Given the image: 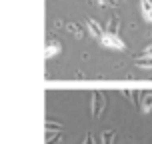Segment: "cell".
<instances>
[{
    "label": "cell",
    "mask_w": 152,
    "mask_h": 144,
    "mask_svg": "<svg viewBox=\"0 0 152 144\" xmlns=\"http://www.w3.org/2000/svg\"><path fill=\"white\" fill-rule=\"evenodd\" d=\"M142 110L150 112L152 110V94H144V102H142Z\"/></svg>",
    "instance_id": "6"
},
{
    "label": "cell",
    "mask_w": 152,
    "mask_h": 144,
    "mask_svg": "<svg viewBox=\"0 0 152 144\" xmlns=\"http://www.w3.org/2000/svg\"><path fill=\"white\" fill-rule=\"evenodd\" d=\"M46 130L50 132V130H60V126L58 124H52V122H46Z\"/></svg>",
    "instance_id": "10"
},
{
    "label": "cell",
    "mask_w": 152,
    "mask_h": 144,
    "mask_svg": "<svg viewBox=\"0 0 152 144\" xmlns=\"http://www.w3.org/2000/svg\"><path fill=\"white\" fill-rule=\"evenodd\" d=\"M84 144H94V142H92V136H90V134H88V138H86V142H84Z\"/></svg>",
    "instance_id": "12"
},
{
    "label": "cell",
    "mask_w": 152,
    "mask_h": 144,
    "mask_svg": "<svg viewBox=\"0 0 152 144\" xmlns=\"http://www.w3.org/2000/svg\"><path fill=\"white\" fill-rule=\"evenodd\" d=\"M136 66H140V68H152V58H146V60H136Z\"/></svg>",
    "instance_id": "8"
},
{
    "label": "cell",
    "mask_w": 152,
    "mask_h": 144,
    "mask_svg": "<svg viewBox=\"0 0 152 144\" xmlns=\"http://www.w3.org/2000/svg\"><path fill=\"white\" fill-rule=\"evenodd\" d=\"M140 12H142V18L146 22L152 24V2L150 0H140Z\"/></svg>",
    "instance_id": "3"
},
{
    "label": "cell",
    "mask_w": 152,
    "mask_h": 144,
    "mask_svg": "<svg viewBox=\"0 0 152 144\" xmlns=\"http://www.w3.org/2000/svg\"><path fill=\"white\" fill-rule=\"evenodd\" d=\"M48 144H60V136L58 134H52V138H48Z\"/></svg>",
    "instance_id": "9"
},
{
    "label": "cell",
    "mask_w": 152,
    "mask_h": 144,
    "mask_svg": "<svg viewBox=\"0 0 152 144\" xmlns=\"http://www.w3.org/2000/svg\"><path fill=\"white\" fill-rule=\"evenodd\" d=\"M144 56H146V58H152V46L144 48Z\"/></svg>",
    "instance_id": "11"
},
{
    "label": "cell",
    "mask_w": 152,
    "mask_h": 144,
    "mask_svg": "<svg viewBox=\"0 0 152 144\" xmlns=\"http://www.w3.org/2000/svg\"><path fill=\"white\" fill-rule=\"evenodd\" d=\"M60 50H62V44H58V42L50 40V44L46 46V58H52V56H56Z\"/></svg>",
    "instance_id": "5"
},
{
    "label": "cell",
    "mask_w": 152,
    "mask_h": 144,
    "mask_svg": "<svg viewBox=\"0 0 152 144\" xmlns=\"http://www.w3.org/2000/svg\"><path fill=\"white\" fill-rule=\"evenodd\" d=\"M88 28H90V34L94 38H102V28H100V24L96 22V20H92V18H88Z\"/></svg>",
    "instance_id": "4"
},
{
    "label": "cell",
    "mask_w": 152,
    "mask_h": 144,
    "mask_svg": "<svg viewBox=\"0 0 152 144\" xmlns=\"http://www.w3.org/2000/svg\"><path fill=\"white\" fill-rule=\"evenodd\" d=\"M102 106H104V96H102L100 92H94V94H92V116H94V118L102 112Z\"/></svg>",
    "instance_id": "2"
},
{
    "label": "cell",
    "mask_w": 152,
    "mask_h": 144,
    "mask_svg": "<svg viewBox=\"0 0 152 144\" xmlns=\"http://www.w3.org/2000/svg\"><path fill=\"white\" fill-rule=\"evenodd\" d=\"M100 44L106 46V48H114V50H124L126 44L120 40V36L116 32H104L102 38H100Z\"/></svg>",
    "instance_id": "1"
},
{
    "label": "cell",
    "mask_w": 152,
    "mask_h": 144,
    "mask_svg": "<svg viewBox=\"0 0 152 144\" xmlns=\"http://www.w3.org/2000/svg\"><path fill=\"white\" fill-rule=\"evenodd\" d=\"M112 138H114V132H110V130L104 132L102 134V144H112Z\"/></svg>",
    "instance_id": "7"
}]
</instances>
